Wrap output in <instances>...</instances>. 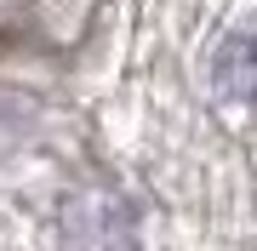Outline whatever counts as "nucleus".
I'll return each mask as SVG.
<instances>
[{"label": "nucleus", "instance_id": "nucleus-1", "mask_svg": "<svg viewBox=\"0 0 257 251\" xmlns=\"http://www.w3.org/2000/svg\"><path fill=\"white\" fill-rule=\"evenodd\" d=\"M217 69H223V86H229V92L257 103V29H246V35L229 40V52H223Z\"/></svg>", "mask_w": 257, "mask_h": 251}]
</instances>
